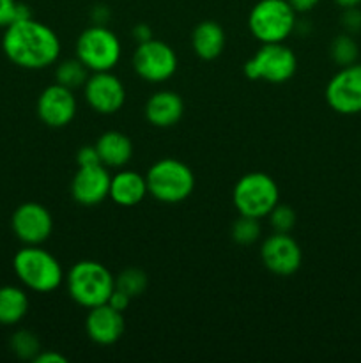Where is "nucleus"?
<instances>
[{
	"label": "nucleus",
	"mask_w": 361,
	"mask_h": 363,
	"mask_svg": "<svg viewBox=\"0 0 361 363\" xmlns=\"http://www.w3.org/2000/svg\"><path fill=\"white\" fill-rule=\"evenodd\" d=\"M7 59L23 69H45L53 66L60 55V39L46 23L25 18L7 25L2 38Z\"/></svg>",
	"instance_id": "nucleus-1"
},
{
	"label": "nucleus",
	"mask_w": 361,
	"mask_h": 363,
	"mask_svg": "<svg viewBox=\"0 0 361 363\" xmlns=\"http://www.w3.org/2000/svg\"><path fill=\"white\" fill-rule=\"evenodd\" d=\"M14 275L34 293H53L64 282V269L59 259L41 245H25L13 257Z\"/></svg>",
	"instance_id": "nucleus-2"
},
{
	"label": "nucleus",
	"mask_w": 361,
	"mask_h": 363,
	"mask_svg": "<svg viewBox=\"0 0 361 363\" xmlns=\"http://www.w3.org/2000/svg\"><path fill=\"white\" fill-rule=\"evenodd\" d=\"M67 293L74 303L94 308L108 301L115 289V277L98 261H78L67 273Z\"/></svg>",
	"instance_id": "nucleus-3"
},
{
	"label": "nucleus",
	"mask_w": 361,
	"mask_h": 363,
	"mask_svg": "<svg viewBox=\"0 0 361 363\" xmlns=\"http://www.w3.org/2000/svg\"><path fill=\"white\" fill-rule=\"evenodd\" d=\"M149 194L165 204L183 202L193 194L195 174L184 162L176 158H163L149 169L147 176Z\"/></svg>",
	"instance_id": "nucleus-4"
},
{
	"label": "nucleus",
	"mask_w": 361,
	"mask_h": 363,
	"mask_svg": "<svg viewBox=\"0 0 361 363\" xmlns=\"http://www.w3.org/2000/svg\"><path fill=\"white\" fill-rule=\"evenodd\" d=\"M296 14L287 0H258L250 11L248 27L262 45L283 43L296 28Z\"/></svg>",
	"instance_id": "nucleus-5"
},
{
	"label": "nucleus",
	"mask_w": 361,
	"mask_h": 363,
	"mask_svg": "<svg viewBox=\"0 0 361 363\" xmlns=\"http://www.w3.org/2000/svg\"><path fill=\"white\" fill-rule=\"evenodd\" d=\"M232 202L239 215L262 220L280 202V188L269 174H244L234 186Z\"/></svg>",
	"instance_id": "nucleus-6"
},
{
	"label": "nucleus",
	"mask_w": 361,
	"mask_h": 363,
	"mask_svg": "<svg viewBox=\"0 0 361 363\" xmlns=\"http://www.w3.org/2000/svg\"><path fill=\"white\" fill-rule=\"evenodd\" d=\"M76 59L84 62L91 73L112 71L119 64L122 46L113 30L105 25H92L85 28L76 39Z\"/></svg>",
	"instance_id": "nucleus-7"
},
{
	"label": "nucleus",
	"mask_w": 361,
	"mask_h": 363,
	"mask_svg": "<svg viewBox=\"0 0 361 363\" xmlns=\"http://www.w3.org/2000/svg\"><path fill=\"white\" fill-rule=\"evenodd\" d=\"M296 55L283 43H264L258 52L244 64L246 78L264 80L269 84H285L296 74Z\"/></svg>",
	"instance_id": "nucleus-8"
},
{
	"label": "nucleus",
	"mask_w": 361,
	"mask_h": 363,
	"mask_svg": "<svg viewBox=\"0 0 361 363\" xmlns=\"http://www.w3.org/2000/svg\"><path fill=\"white\" fill-rule=\"evenodd\" d=\"M177 53L159 39L140 43L133 53V69L142 80L149 84H161L170 80L177 71Z\"/></svg>",
	"instance_id": "nucleus-9"
},
{
	"label": "nucleus",
	"mask_w": 361,
	"mask_h": 363,
	"mask_svg": "<svg viewBox=\"0 0 361 363\" xmlns=\"http://www.w3.org/2000/svg\"><path fill=\"white\" fill-rule=\"evenodd\" d=\"M326 101L329 108L342 116L361 113V64L340 67L326 85Z\"/></svg>",
	"instance_id": "nucleus-10"
},
{
	"label": "nucleus",
	"mask_w": 361,
	"mask_h": 363,
	"mask_svg": "<svg viewBox=\"0 0 361 363\" xmlns=\"http://www.w3.org/2000/svg\"><path fill=\"white\" fill-rule=\"evenodd\" d=\"M85 101L94 112L112 116L126 103V87L112 71H98L88 74L84 85Z\"/></svg>",
	"instance_id": "nucleus-11"
},
{
	"label": "nucleus",
	"mask_w": 361,
	"mask_h": 363,
	"mask_svg": "<svg viewBox=\"0 0 361 363\" xmlns=\"http://www.w3.org/2000/svg\"><path fill=\"white\" fill-rule=\"evenodd\" d=\"M11 229L23 245H42L53 233V216L39 202H25L14 209Z\"/></svg>",
	"instance_id": "nucleus-12"
},
{
	"label": "nucleus",
	"mask_w": 361,
	"mask_h": 363,
	"mask_svg": "<svg viewBox=\"0 0 361 363\" xmlns=\"http://www.w3.org/2000/svg\"><path fill=\"white\" fill-rule=\"evenodd\" d=\"M260 259L271 273L289 277L301 268L303 252L289 233H275L262 243Z\"/></svg>",
	"instance_id": "nucleus-13"
},
{
	"label": "nucleus",
	"mask_w": 361,
	"mask_h": 363,
	"mask_svg": "<svg viewBox=\"0 0 361 363\" xmlns=\"http://www.w3.org/2000/svg\"><path fill=\"white\" fill-rule=\"evenodd\" d=\"M38 116L46 126L64 128L76 116V98L73 91L60 84H52L39 94Z\"/></svg>",
	"instance_id": "nucleus-14"
},
{
	"label": "nucleus",
	"mask_w": 361,
	"mask_h": 363,
	"mask_svg": "<svg viewBox=\"0 0 361 363\" xmlns=\"http://www.w3.org/2000/svg\"><path fill=\"white\" fill-rule=\"evenodd\" d=\"M110 169L103 163L78 167L71 181V195L81 206H98L110 195Z\"/></svg>",
	"instance_id": "nucleus-15"
},
{
	"label": "nucleus",
	"mask_w": 361,
	"mask_h": 363,
	"mask_svg": "<svg viewBox=\"0 0 361 363\" xmlns=\"http://www.w3.org/2000/svg\"><path fill=\"white\" fill-rule=\"evenodd\" d=\"M124 330H126V323H124L122 312L115 311L108 303L88 308L85 332L92 342L99 346H112L124 335Z\"/></svg>",
	"instance_id": "nucleus-16"
},
{
	"label": "nucleus",
	"mask_w": 361,
	"mask_h": 363,
	"mask_svg": "<svg viewBox=\"0 0 361 363\" xmlns=\"http://www.w3.org/2000/svg\"><path fill=\"white\" fill-rule=\"evenodd\" d=\"M145 119L156 128H172L183 119L184 101L177 92L158 91L145 103Z\"/></svg>",
	"instance_id": "nucleus-17"
},
{
	"label": "nucleus",
	"mask_w": 361,
	"mask_h": 363,
	"mask_svg": "<svg viewBox=\"0 0 361 363\" xmlns=\"http://www.w3.org/2000/svg\"><path fill=\"white\" fill-rule=\"evenodd\" d=\"M147 194V179L134 170H119L110 181L108 197L122 208L140 204Z\"/></svg>",
	"instance_id": "nucleus-18"
},
{
	"label": "nucleus",
	"mask_w": 361,
	"mask_h": 363,
	"mask_svg": "<svg viewBox=\"0 0 361 363\" xmlns=\"http://www.w3.org/2000/svg\"><path fill=\"white\" fill-rule=\"evenodd\" d=\"M94 145L99 162L108 169H120V167L127 165L131 156H133V144H131L130 137L124 135L122 131H105Z\"/></svg>",
	"instance_id": "nucleus-19"
},
{
	"label": "nucleus",
	"mask_w": 361,
	"mask_h": 363,
	"mask_svg": "<svg viewBox=\"0 0 361 363\" xmlns=\"http://www.w3.org/2000/svg\"><path fill=\"white\" fill-rule=\"evenodd\" d=\"M225 30L218 21L205 20L195 27L191 34V46L193 52L200 57L202 60H214L218 59L225 48Z\"/></svg>",
	"instance_id": "nucleus-20"
},
{
	"label": "nucleus",
	"mask_w": 361,
	"mask_h": 363,
	"mask_svg": "<svg viewBox=\"0 0 361 363\" xmlns=\"http://www.w3.org/2000/svg\"><path fill=\"white\" fill-rule=\"evenodd\" d=\"M28 312V296L21 287H0V326H16Z\"/></svg>",
	"instance_id": "nucleus-21"
},
{
	"label": "nucleus",
	"mask_w": 361,
	"mask_h": 363,
	"mask_svg": "<svg viewBox=\"0 0 361 363\" xmlns=\"http://www.w3.org/2000/svg\"><path fill=\"white\" fill-rule=\"evenodd\" d=\"M88 73H91V71L84 66L81 60L67 59V60H62V62L57 66L55 78H57V84L74 91V89L78 87H84L85 82H87L88 78Z\"/></svg>",
	"instance_id": "nucleus-22"
},
{
	"label": "nucleus",
	"mask_w": 361,
	"mask_h": 363,
	"mask_svg": "<svg viewBox=\"0 0 361 363\" xmlns=\"http://www.w3.org/2000/svg\"><path fill=\"white\" fill-rule=\"evenodd\" d=\"M329 55H331L333 62L338 64L340 67H345L356 62L357 55H360V48H357V43L354 41L353 35L340 34L331 41Z\"/></svg>",
	"instance_id": "nucleus-23"
},
{
	"label": "nucleus",
	"mask_w": 361,
	"mask_h": 363,
	"mask_svg": "<svg viewBox=\"0 0 361 363\" xmlns=\"http://www.w3.org/2000/svg\"><path fill=\"white\" fill-rule=\"evenodd\" d=\"M9 347L18 358L21 360H32L38 357L39 351H41V342L35 337V333H32L30 330H18L11 335Z\"/></svg>",
	"instance_id": "nucleus-24"
},
{
	"label": "nucleus",
	"mask_w": 361,
	"mask_h": 363,
	"mask_svg": "<svg viewBox=\"0 0 361 363\" xmlns=\"http://www.w3.org/2000/svg\"><path fill=\"white\" fill-rule=\"evenodd\" d=\"M147 275L138 268H127L115 277V289L122 291L127 296L137 298L147 289Z\"/></svg>",
	"instance_id": "nucleus-25"
},
{
	"label": "nucleus",
	"mask_w": 361,
	"mask_h": 363,
	"mask_svg": "<svg viewBox=\"0 0 361 363\" xmlns=\"http://www.w3.org/2000/svg\"><path fill=\"white\" fill-rule=\"evenodd\" d=\"M260 223L257 218L241 215L239 220L232 223V240L239 245H251L260 238Z\"/></svg>",
	"instance_id": "nucleus-26"
},
{
	"label": "nucleus",
	"mask_w": 361,
	"mask_h": 363,
	"mask_svg": "<svg viewBox=\"0 0 361 363\" xmlns=\"http://www.w3.org/2000/svg\"><path fill=\"white\" fill-rule=\"evenodd\" d=\"M268 216L271 220V227L275 229V233H290L296 225V213L287 204L278 202Z\"/></svg>",
	"instance_id": "nucleus-27"
},
{
	"label": "nucleus",
	"mask_w": 361,
	"mask_h": 363,
	"mask_svg": "<svg viewBox=\"0 0 361 363\" xmlns=\"http://www.w3.org/2000/svg\"><path fill=\"white\" fill-rule=\"evenodd\" d=\"M342 25L349 34L361 30V11L357 7H347L342 14Z\"/></svg>",
	"instance_id": "nucleus-28"
},
{
	"label": "nucleus",
	"mask_w": 361,
	"mask_h": 363,
	"mask_svg": "<svg viewBox=\"0 0 361 363\" xmlns=\"http://www.w3.org/2000/svg\"><path fill=\"white\" fill-rule=\"evenodd\" d=\"M18 6L20 2L16 0H0V27L6 28L13 21H16Z\"/></svg>",
	"instance_id": "nucleus-29"
},
{
	"label": "nucleus",
	"mask_w": 361,
	"mask_h": 363,
	"mask_svg": "<svg viewBox=\"0 0 361 363\" xmlns=\"http://www.w3.org/2000/svg\"><path fill=\"white\" fill-rule=\"evenodd\" d=\"M76 163L78 167H87V165H96L99 162L98 151H96V145H85L80 147L76 152Z\"/></svg>",
	"instance_id": "nucleus-30"
},
{
	"label": "nucleus",
	"mask_w": 361,
	"mask_h": 363,
	"mask_svg": "<svg viewBox=\"0 0 361 363\" xmlns=\"http://www.w3.org/2000/svg\"><path fill=\"white\" fill-rule=\"evenodd\" d=\"M131 300H133V298L127 296L126 293H122V291H119V289H113V293L110 294V298H108V301H106V303H108L110 307L115 308V311L122 312V314H124V312L127 311V307H130Z\"/></svg>",
	"instance_id": "nucleus-31"
},
{
	"label": "nucleus",
	"mask_w": 361,
	"mask_h": 363,
	"mask_svg": "<svg viewBox=\"0 0 361 363\" xmlns=\"http://www.w3.org/2000/svg\"><path fill=\"white\" fill-rule=\"evenodd\" d=\"M35 363H67V358L57 351H39L38 357L34 358Z\"/></svg>",
	"instance_id": "nucleus-32"
},
{
	"label": "nucleus",
	"mask_w": 361,
	"mask_h": 363,
	"mask_svg": "<svg viewBox=\"0 0 361 363\" xmlns=\"http://www.w3.org/2000/svg\"><path fill=\"white\" fill-rule=\"evenodd\" d=\"M133 38L138 45L149 41V39H152V28L149 27L147 23H138L137 27L133 28Z\"/></svg>",
	"instance_id": "nucleus-33"
},
{
	"label": "nucleus",
	"mask_w": 361,
	"mask_h": 363,
	"mask_svg": "<svg viewBox=\"0 0 361 363\" xmlns=\"http://www.w3.org/2000/svg\"><path fill=\"white\" fill-rule=\"evenodd\" d=\"M91 18L96 25H105L106 20L110 18V9L106 6H96L92 7Z\"/></svg>",
	"instance_id": "nucleus-34"
},
{
	"label": "nucleus",
	"mask_w": 361,
	"mask_h": 363,
	"mask_svg": "<svg viewBox=\"0 0 361 363\" xmlns=\"http://www.w3.org/2000/svg\"><path fill=\"white\" fill-rule=\"evenodd\" d=\"M296 13H308L314 9L321 0H287Z\"/></svg>",
	"instance_id": "nucleus-35"
},
{
	"label": "nucleus",
	"mask_w": 361,
	"mask_h": 363,
	"mask_svg": "<svg viewBox=\"0 0 361 363\" xmlns=\"http://www.w3.org/2000/svg\"><path fill=\"white\" fill-rule=\"evenodd\" d=\"M335 4L342 9H347V7H360L361 0H335Z\"/></svg>",
	"instance_id": "nucleus-36"
}]
</instances>
